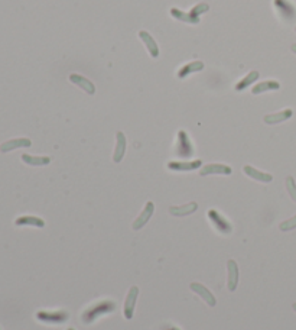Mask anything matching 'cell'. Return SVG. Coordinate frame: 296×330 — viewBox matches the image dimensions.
I'll return each mask as SVG.
<instances>
[{
	"mask_svg": "<svg viewBox=\"0 0 296 330\" xmlns=\"http://www.w3.org/2000/svg\"><path fill=\"white\" fill-rule=\"evenodd\" d=\"M113 310H116V303L113 301H101V303H97L96 306L87 309L84 313H83V322L90 325L93 323L97 317H100L101 314H105V313H111Z\"/></svg>",
	"mask_w": 296,
	"mask_h": 330,
	"instance_id": "6da1fadb",
	"label": "cell"
},
{
	"mask_svg": "<svg viewBox=\"0 0 296 330\" xmlns=\"http://www.w3.org/2000/svg\"><path fill=\"white\" fill-rule=\"evenodd\" d=\"M273 4L278 10V13L281 15V17L288 22L292 23L296 22V6L289 1V0H273Z\"/></svg>",
	"mask_w": 296,
	"mask_h": 330,
	"instance_id": "7a4b0ae2",
	"label": "cell"
},
{
	"mask_svg": "<svg viewBox=\"0 0 296 330\" xmlns=\"http://www.w3.org/2000/svg\"><path fill=\"white\" fill-rule=\"evenodd\" d=\"M194 154V148L192 143L187 135L185 130H179L178 132V143H177V155L179 157H192Z\"/></svg>",
	"mask_w": 296,
	"mask_h": 330,
	"instance_id": "3957f363",
	"label": "cell"
},
{
	"mask_svg": "<svg viewBox=\"0 0 296 330\" xmlns=\"http://www.w3.org/2000/svg\"><path fill=\"white\" fill-rule=\"evenodd\" d=\"M70 317V314L64 310L59 312H38L36 313V319L39 322H45V323H64L67 322Z\"/></svg>",
	"mask_w": 296,
	"mask_h": 330,
	"instance_id": "277c9868",
	"label": "cell"
},
{
	"mask_svg": "<svg viewBox=\"0 0 296 330\" xmlns=\"http://www.w3.org/2000/svg\"><path fill=\"white\" fill-rule=\"evenodd\" d=\"M137 296H139V288H137V287H132V288L129 290V294H127L126 300H124V309H123L124 317H126L127 320H130V319L133 317Z\"/></svg>",
	"mask_w": 296,
	"mask_h": 330,
	"instance_id": "5b68a950",
	"label": "cell"
},
{
	"mask_svg": "<svg viewBox=\"0 0 296 330\" xmlns=\"http://www.w3.org/2000/svg\"><path fill=\"white\" fill-rule=\"evenodd\" d=\"M208 218H209V220L212 221V224L217 227V230L218 232H221V233H224V235H228V233H231V230H233V227H231V224L227 221V220L224 219L217 210H209L208 212Z\"/></svg>",
	"mask_w": 296,
	"mask_h": 330,
	"instance_id": "8992f818",
	"label": "cell"
},
{
	"mask_svg": "<svg viewBox=\"0 0 296 330\" xmlns=\"http://www.w3.org/2000/svg\"><path fill=\"white\" fill-rule=\"evenodd\" d=\"M202 165L201 159H195V161H172L168 164V168L172 171H192L197 170Z\"/></svg>",
	"mask_w": 296,
	"mask_h": 330,
	"instance_id": "52a82bcc",
	"label": "cell"
},
{
	"mask_svg": "<svg viewBox=\"0 0 296 330\" xmlns=\"http://www.w3.org/2000/svg\"><path fill=\"white\" fill-rule=\"evenodd\" d=\"M190 287H191V290H192L195 294H198L208 306L214 307V306L217 304V300H215V297L212 296V293H211L209 290H207L202 284H199V283H192Z\"/></svg>",
	"mask_w": 296,
	"mask_h": 330,
	"instance_id": "ba28073f",
	"label": "cell"
},
{
	"mask_svg": "<svg viewBox=\"0 0 296 330\" xmlns=\"http://www.w3.org/2000/svg\"><path fill=\"white\" fill-rule=\"evenodd\" d=\"M233 173V170L228 167V165H224V164H209V165H205L204 168H201L199 174L202 177L205 175H209V174H222V175H230Z\"/></svg>",
	"mask_w": 296,
	"mask_h": 330,
	"instance_id": "9c48e42d",
	"label": "cell"
},
{
	"mask_svg": "<svg viewBox=\"0 0 296 330\" xmlns=\"http://www.w3.org/2000/svg\"><path fill=\"white\" fill-rule=\"evenodd\" d=\"M153 212H155V204H153L152 202H148V203H146V206H145V209H143V212L140 213V216L134 220V223H133V229H134V230L142 229V227H143V226L149 221V219L152 218Z\"/></svg>",
	"mask_w": 296,
	"mask_h": 330,
	"instance_id": "30bf717a",
	"label": "cell"
},
{
	"mask_svg": "<svg viewBox=\"0 0 296 330\" xmlns=\"http://www.w3.org/2000/svg\"><path fill=\"white\" fill-rule=\"evenodd\" d=\"M116 149H114V154H113V161L114 162H120L126 154V146H127V141H126V136L123 132H117L116 135Z\"/></svg>",
	"mask_w": 296,
	"mask_h": 330,
	"instance_id": "8fae6325",
	"label": "cell"
},
{
	"mask_svg": "<svg viewBox=\"0 0 296 330\" xmlns=\"http://www.w3.org/2000/svg\"><path fill=\"white\" fill-rule=\"evenodd\" d=\"M30 145H32V142L28 138H17V139H12V141H7V142L1 143L0 151L1 152H9V151L17 149V148H29Z\"/></svg>",
	"mask_w": 296,
	"mask_h": 330,
	"instance_id": "7c38bea8",
	"label": "cell"
},
{
	"mask_svg": "<svg viewBox=\"0 0 296 330\" xmlns=\"http://www.w3.org/2000/svg\"><path fill=\"white\" fill-rule=\"evenodd\" d=\"M227 268H228V290L230 291H234L238 285V267L236 264V261L230 259L227 262Z\"/></svg>",
	"mask_w": 296,
	"mask_h": 330,
	"instance_id": "4fadbf2b",
	"label": "cell"
},
{
	"mask_svg": "<svg viewBox=\"0 0 296 330\" xmlns=\"http://www.w3.org/2000/svg\"><path fill=\"white\" fill-rule=\"evenodd\" d=\"M139 36H140V39L143 41V44H145L146 49L149 51V54H150L153 58L159 57V47H158L156 41H155L146 31H140V32H139Z\"/></svg>",
	"mask_w": 296,
	"mask_h": 330,
	"instance_id": "5bb4252c",
	"label": "cell"
},
{
	"mask_svg": "<svg viewBox=\"0 0 296 330\" xmlns=\"http://www.w3.org/2000/svg\"><path fill=\"white\" fill-rule=\"evenodd\" d=\"M70 81L74 83V84H77L78 87H81V89H83L84 92H87L89 94H94V93H96L94 84H93L89 79H86V77H83V76H80V74H71V76H70Z\"/></svg>",
	"mask_w": 296,
	"mask_h": 330,
	"instance_id": "9a60e30c",
	"label": "cell"
},
{
	"mask_svg": "<svg viewBox=\"0 0 296 330\" xmlns=\"http://www.w3.org/2000/svg\"><path fill=\"white\" fill-rule=\"evenodd\" d=\"M243 170H244L246 175H249L250 178H253V180H256V181H260V183H270V181L273 180V177H272L270 174L263 173V171H259V170H256V168H253V167H250V165H246Z\"/></svg>",
	"mask_w": 296,
	"mask_h": 330,
	"instance_id": "2e32d148",
	"label": "cell"
},
{
	"mask_svg": "<svg viewBox=\"0 0 296 330\" xmlns=\"http://www.w3.org/2000/svg\"><path fill=\"white\" fill-rule=\"evenodd\" d=\"M294 114V111L291 109H285L279 113H273V114H267L265 116V122L267 125H276V123H281V122H285L288 119H291Z\"/></svg>",
	"mask_w": 296,
	"mask_h": 330,
	"instance_id": "e0dca14e",
	"label": "cell"
},
{
	"mask_svg": "<svg viewBox=\"0 0 296 330\" xmlns=\"http://www.w3.org/2000/svg\"><path fill=\"white\" fill-rule=\"evenodd\" d=\"M204 70V63L202 61H192L187 65H184L179 71H178V77L179 79H185L187 76L190 74H194V73H199Z\"/></svg>",
	"mask_w": 296,
	"mask_h": 330,
	"instance_id": "ac0fdd59",
	"label": "cell"
},
{
	"mask_svg": "<svg viewBox=\"0 0 296 330\" xmlns=\"http://www.w3.org/2000/svg\"><path fill=\"white\" fill-rule=\"evenodd\" d=\"M171 15L175 19H178L181 22H185V23H191V25H198L199 23V17H195L194 15H191V12L190 13H185V12L177 9V7H172L171 9Z\"/></svg>",
	"mask_w": 296,
	"mask_h": 330,
	"instance_id": "d6986e66",
	"label": "cell"
},
{
	"mask_svg": "<svg viewBox=\"0 0 296 330\" xmlns=\"http://www.w3.org/2000/svg\"><path fill=\"white\" fill-rule=\"evenodd\" d=\"M281 89V84L275 80H267V81H263V83H259L253 87L252 93L253 94H260V93H265V92H273V90H279Z\"/></svg>",
	"mask_w": 296,
	"mask_h": 330,
	"instance_id": "ffe728a7",
	"label": "cell"
},
{
	"mask_svg": "<svg viewBox=\"0 0 296 330\" xmlns=\"http://www.w3.org/2000/svg\"><path fill=\"white\" fill-rule=\"evenodd\" d=\"M197 209H198L197 203H188V204H185V206L171 207V209H169V213L174 215V216H188V215H192Z\"/></svg>",
	"mask_w": 296,
	"mask_h": 330,
	"instance_id": "44dd1931",
	"label": "cell"
},
{
	"mask_svg": "<svg viewBox=\"0 0 296 330\" xmlns=\"http://www.w3.org/2000/svg\"><path fill=\"white\" fill-rule=\"evenodd\" d=\"M22 161L28 165H33V167H42V165H48L51 162L49 157H33V155H28L23 154L22 155Z\"/></svg>",
	"mask_w": 296,
	"mask_h": 330,
	"instance_id": "7402d4cb",
	"label": "cell"
},
{
	"mask_svg": "<svg viewBox=\"0 0 296 330\" xmlns=\"http://www.w3.org/2000/svg\"><path fill=\"white\" fill-rule=\"evenodd\" d=\"M16 226H35V227H44L45 221L36 216H22L16 219Z\"/></svg>",
	"mask_w": 296,
	"mask_h": 330,
	"instance_id": "603a6c76",
	"label": "cell"
},
{
	"mask_svg": "<svg viewBox=\"0 0 296 330\" xmlns=\"http://www.w3.org/2000/svg\"><path fill=\"white\" fill-rule=\"evenodd\" d=\"M257 79H259V71H250L243 80H240V81L236 84V90H237V92H241V90L247 89V87L252 86Z\"/></svg>",
	"mask_w": 296,
	"mask_h": 330,
	"instance_id": "cb8c5ba5",
	"label": "cell"
},
{
	"mask_svg": "<svg viewBox=\"0 0 296 330\" xmlns=\"http://www.w3.org/2000/svg\"><path fill=\"white\" fill-rule=\"evenodd\" d=\"M286 189H288L289 196L294 199V202H296V183L294 177H288L286 178Z\"/></svg>",
	"mask_w": 296,
	"mask_h": 330,
	"instance_id": "d4e9b609",
	"label": "cell"
},
{
	"mask_svg": "<svg viewBox=\"0 0 296 330\" xmlns=\"http://www.w3.org/2000/svg\"><path fill=\"white\" fill-rule=\"evenodd\" d=\"M208 9H209V6H208L207 3H199V4L194 6V7L191 9V15H194L195 17H199L202 13L208 12Z\"/></svg>",
	"mask_w": 296,
	"mask_h": 330,
	"instance_id": "484cf974",
	"label": "cell"
},
{
	"mask_svg": "<svg viewBox=\"0 0 296 330\" xmlns=\"http://www.w3.org/2000/svg\"><path fill=\"white\" fill-rule=\"evenodd\" d=\"M295 227H296V215L294 216V218H291V219L285 220V221H282V223H281V230H283V232L292 230V229H295Z\"/></svg>",
	"mask_w": 296,
	"mask_h": 330,
	"instance_id": "4316f807",
	"label": "cell"
},
{
	"mask_svg": "<svg viewBox=\"0 0 296 330\" xmlns=\"http://www.w3.org/2000/svg\"><path fill=\"white\" fill-rule=\"evenodd\" d=\"M292 51H294V52L296 54V44H294V45H292Z\"/></svg>",
	"mask_w": 296,
	"mask_h": 330,
	"instance_id": "83f0119b",
	"label": "cell"
},
{
	"mask_svg": "<svg viewBox=\"0 0 296 330\" xmlns=\"http://www.w3.org/2000/svg\"><path fill=\"white\" fill-rule=\"evenodd\" d=\"M168 330H179L178 328H172V329H168Z\"/></svg>",
	"mask_w": 296,
	"mask_h": 330,
	"instance_id": "f1b7e54d",
	"label": "cell"
},
{
	"mask_svg": "<svg viewBox=\"0 0 296 330\" xmlns=\"http://www.w3.org/2000/svg\"><path fill=\"white\" fill-rule=\"evenodd\" d=\"M294 310H295V312H296V303H295V304H294Z\"/></svg>",
	"mask_w": 296,
	"mask_h": 330,
	"instance_id": "f546056e",
	"label": "cell"
},
{
	"mask_svg": "<svg viewBox=\"0 0 296 330\" xmlns=\"http://www.w3.org/2000/svg\"><path fill=\"white\" fill-rule=\"evenodd\" d=\"M68 330H74V329H68Z\"/></svg>",
	"mask_w": 296,
	"mask_h": 330,
	"instance_id": "4dcf8cb0",
	"label": "cell"
},
{
	"mask_svg": "<svg viewBox=\"0 0 296 330\" xmlns=\"http://www.w3.org/2000/svg\"><path fill=\"white\" fill-rule=\"evenodd\" d=\"M295 31H296V28H295Z\"/></svg>",
	"mask_w": 296,
	"mask_h": 330,
	"instance_id": "1f68e13d",
	"label": "cell"
}]
</instances>
